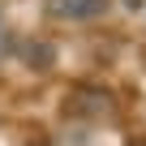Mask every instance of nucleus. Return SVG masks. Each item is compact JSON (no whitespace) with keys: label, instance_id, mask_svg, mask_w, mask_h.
Wrapping results in <instances>:
<instances>
[{"label":"nucleus","instance_id":"obj_1","mask_svg":"<svg viewBox=\"0 0 146 146\" xmlns=\"http://www.w3.org/2000/svg\"><path fill=\"white\" fill-rule=\"evenodd\" d=\"M112 0H47V13L60 17V22H90V17H103Z\"/></svg>","mask_w":146,"mask_h":146}]
</instances>
